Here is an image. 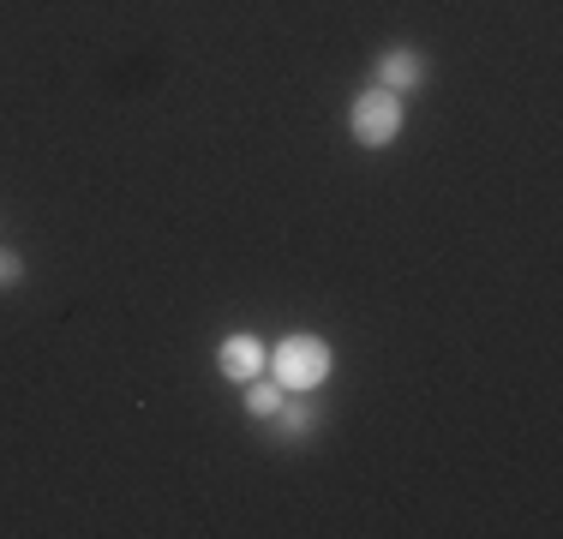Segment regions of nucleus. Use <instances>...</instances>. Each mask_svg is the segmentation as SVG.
I'll list each match as a JSON object with an SVG mask.
<instances>
[{
  "mask_svg": "<svg viewBox=\"0 0 563 539\" xmlns=\"http://www.w3.org/2000/svg\"><path fill=\"white\" fill-rule=\"evenodd\" d=\"M347 127H354V139L366 144V151H384V144H396V132H401V97H396V90H384V85L360 90V97H354V114H347Z\"/></svg>",
  "mask_w": 563,
  "mask_h": 539,
  "instance_id": "f03ea898",
  "label": "nucleus"
},
{
  "mask_svg": "<svg viewBox=\"0 0 563 539\" xmlns=\"http://www.w3.org/2000/svg\"><path fill=\"white\" fill-rule=\"evenodd\" d=\"M420 78H426V61L413 48H384V61H378V85L384 90H396V97H401V90H413Z\"/></svg>",
  "mask_w": 563,
  "mask_h": 539,
  "instance_id": "20e7f679",
  "label": "nucleus"
},
{
  "mask_svg": "<svg viewBox=\"0 0 563 539\" xmlns=\"http://www.w3.org/2000/svg\"><path fill=\"white\" fill-rule=\"evenodd\" d=\"M217 366H222L228 384H252V377L264 372V342H258V336H246V330L228 336V342L217 348Z\"/></svg>",
  "mask_w": 563,
  "mask_h": 539,
  "instance_id": "7ed1b4c3",
  "label": "nucleus"
},
{
  "mask_svg": "<svg viewBox=\"0 0 563 539\" xmlns=\"http://www.w3.org/2000/svg\"><path fill=\"white\" fill-rule=\"evenodd\" d=\"M276 420H282V431H288V438H300V431H312V426H318V414H312V408H306V402H300V396H294V402H288V396H282V408H276Z\"/></svg>",
  "mask_w": 563,
  "mask_h": 539,
  "instance_id": "423d86ee",
  "label": "nucleus"
},
{
  "mask_svg": "<svg viewBox=\"0 0 563 539\" xmlns=\"http://www.w3.org/2000/svg\"><path fill=\"white\" fill-rule=\"evenodd\" d=\"M19 276H24L19 252H7V246H0V288H19Z\"/></svg>",
  "mask_w": 563,
  "mask_h": 539,
  "instance_id": "0eeeda50",
  "label": "nucleus"
},
{
  "mask_svg": "<svg viewBox=\"0 0 563 539\" xmlns=\"http://www.w3.org/2000/svg\"><path fill=\"white\" fill-rule=\"evenodd\" d=\"M282 396H288L282 384H258V377H252V389H246V414H252V420H276Z\"/></svg>",
  "mask_w": 563,
  "mask_h": 539,
  "instance_id": "39448f33",
  "label": "nucleus"
},
{
  "mask_svg": "<svg viewBox=\"0 0 563 539\" xmlns=\"http://www.w3.org/2000/svg\"><path fill=\"white\" fill-rule=\"evenodd\" d=\"M330 366H336V354H330V342H318V336H288V342L276 348V360H271L276 384L288 389V396L318 389L330 377Z\"/></svg>",
  "mask_w": 563,
  "mask_h": 539,
  "instance_id": "f257e3e1",
  "label": "nucleus"
}]
</instances>
